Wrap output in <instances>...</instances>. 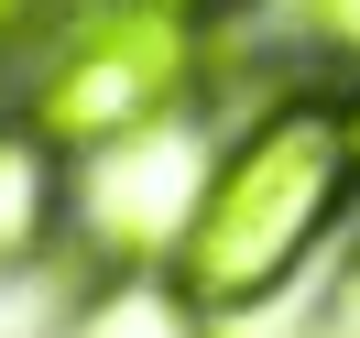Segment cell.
<instances>
[{"instance_id":"cell-1","label":"cell","mask_w":360,"mask_h":338,"mask_svg":"<svg viewBox=\"0 0 360 338\" xmlns=\"http://www.w3.org/2000/svg\"><path fill=\"white\" fill-rule=\"evenodd\" d=\"M360 197L349 164V110L328 88H273L240 131L207 153V186L175 229V284L207 316H262L316 251L338 240Z\"/></svg>"},{"instance_id":"cell-2","label":"cell","mask_w":360,"mask_h":338,"mask_svg":"<svg viewBox=\"0 0 360 338\" xmlns=\"http://www.w3.org/2000/svg\"><path fill=\"white\" fill-rule=\"evenodd\" d=\"M207 88H219V55H207L197 11L98 0V11H66V22H55V44L22 66L11 110L66 164H98V153H120V142L164 131V120H197Z\"/></svg>"},{"instance_id":"cell-3","label":"cell","mask_w":360,"mask_h":338,"mask_svg":"<svg viewBox=\"0 0 360 338\" xmlns=\"http://www.w3.org/2000/svg\"><path fill=\"white\" fill-rule=\"evenodd\" d=\"M77 229V164L33 131L22 110H0V273L55 262Z\"/></svg>"},{"instance_id":"cell-4","label":"cell","mask_w":360,"mask_h":338,"mask_svg":"<svg viewBox=\"0 0 360 338\" xmlns=\"http://www.w3.org/2000/svg\"><path fill=\"white\" fill-rule=\"evenodd\" d=\"M207 327L219 316L175 284V262H110L66 316V338H207Z\"/></svg>"},{"instance_id":"cell-5","label":"cell","mask_w":360,"mask_h":338,"mask_svg":"<svg viewBox=\"0 0 360 338\" xmlns=\"http://www.w3.org/2000/svg\"><path fill=\"white\" fill-rule=\"evenodd\" d=\"M295 22H306V44L328 55V66L360 77V0H295Z\"/></svg>"},{"instance_id":"cell-6","label":"cell","mask_w":360,"mask_h":338,"mask_svg":"<svg viewBox=\"0 0 360 338\" xmlns=\"http://www.w3.org/2000/svg\"><path fill=\"white\" fill-rule=\"evenodd\" d=\"M316 338H360V240H349V262H338L328 306H316Z\"/></svg>"},{"instance_id":"cell-7","label":"cell","mask_w":360,"mask_h":338,"mask_svg":"<svg viewBox=\"0 0 360 338\" xmlns=\"http://www.w3.org/2000/svg\"><path fill=\"white\" fill-rule=\"evenodd\" d=\"M164 11H197V22H229V11H240V0H164Z\"/></svg>"},{"instance_id":"cell-8","label":"cell","mask_w":360,"mask_h":338,"mask_svg":"<svg viewBox=\"0 0 360 338\" xmlns=\"http://www.w3.org/2000/svg\"><path fill=\"white\" fill-rule=\"evenodd\" d=\"M338 110H349V164H360V77H349V98H338Z\"/></svg>"}]
</instances>
